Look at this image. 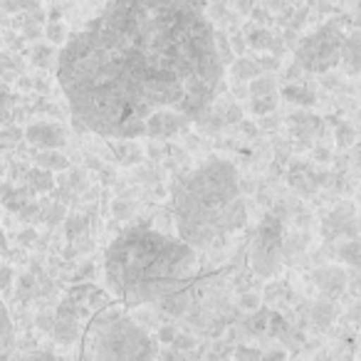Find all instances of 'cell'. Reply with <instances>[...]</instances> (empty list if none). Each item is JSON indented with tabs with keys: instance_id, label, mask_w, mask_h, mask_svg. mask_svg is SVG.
Returning <instances> with one entry per match:
<instances>
[{
	"instance_id": "obj_1",
	"label": "cell",
	"mask_w": 361,
	"mask_h": 361,
	"mask_svg": "<svg viewBox=\"0 0 361 361\" xmlns=\"http://www.w3.org/2000/svg\"><path fill=\"white\" fill-rule=\"evenodd\" d=\"M201 0H109L57 55L77 131L171 139L226 90Z\"/></svg>"
},
{
	"instance_id": "obj_2",
	"label": "cell",
	"mask_w": 361,
	"mask_h": 361,
	"mask_svg": "<svg viewBox=\"0 0 361 361\" xmlns=\"http://www.w3.org/2000/svg\"><path fill=\"white\" fill-rule=\"evenodd\" d=\"M201 260L178 235L149 226H129L104 252L109 292L126 307H151L169 317H186L196 305Z\"/></svg>"
},
{
	"instance_id": "obj_3",
	"label": "cell",
	"mask_w": 361,
	"mask_h": 361,
	"mask_svg": "<svg viewBox=\"0 0 361 361\" xmlns=\"http://www.w3.org/2000/svg\"><path fill=\"white\" fill-rule=\"evenodd\" d=\"M176 235L196 250L221 247L247 223L240 173L228 159H208L178 176L171 188Z\"/></svg>"
},
{
	"instance_id": "obj_4",
	"label": "cell",
	"mask_w": 361,
	"mask_h": 361,
	"mask_svg": "<svg viewBox=\"0 0 361 361\" xmlns=\"http://www.w3.org/2000/svg\"><path fill=\"white\" fill-rule=\"evenodd\" d=\"M159 346L141 322L119 307L104 310L92 324V361H156Z\"/></svg>"
},
{
	"instance_id": "obj_5",
	"label": "cell",
	"mask_w": 361,
	"mask_h": 361,
	"mask_svg": "<svg viewBox=\"0 0 361 361\" xmlns=\"http://www.w3.org/2000/svg\"><path fill=\"white\" fill-rule=\"evenodd\" d=\"M344 30L339 20H329L297 40L295 45V65L312 75H326L339 65Z\"/></svg>"
},
{
	"instance_id": "obj_6",
	"label": "cell",
	"mask_w": 361,
	"mask_h": 361,
	"mask_svg": "<svg viewBox=\"0 0 361 361\" xmlns=\"http://www.w3.org/2000/svg\"><path fill=\"white\" fill-rule=\"evenodd\" d=\"M285 211H267L257 226L255 235L250 240V267L257 277L270 280L282 270V245H285Z\"/></svg>"
},
{
	"instance_id": "obj_7",
	"label": "cell",
	"mask_w": 361,
	"mask_h": 361,
	"mask_svg": "<svg viewBox=\"0 0 361 361\" xmlns=\"http://www.w3.org/2000/svg\"><path fill=\"white\" fill-rule=\"evenodd\" d=\"M356 208L351 201H344L322 221V238L326 243L344 240V238H356Z\"/></svg>"
},
{
	"instance_id": "obj_8",
	"label": "cell",
	"mask_w": 361,
	"mask_h": 361,
	"mask_svg": "<svg viewBox=\"0 0 361 361\" xmlns=\"http://www.w3.org/2000/svg\"><path fill=\"white\" fill-rule=\"evenodd\" d=\"M23 139L30 141L35 149H62L67 144V131L57 121H32L23 131Z\"/></svg>"
},
{
	"instance_id": "obj_9",
	"label": "cell",
	"mask_w": 361,
	"mask_h": 361,
	"mask_svg": "<svg viewBox=\"0 0 361 361\" xmlns=\"http://www.w3.org/2000/svg\"><path fill=\"white\" fill-rule=\"evenodd\" d=\"M312 285L319 290L322 297L326 300H336V297L344 295L346 285H349V277H346V270L339 265H322L312 272Z\"/></svg>"
},
{
	"instance_id": "obj_10",
	"label": "cell",
	"mask_w": 361,
	"mask_h": 361,
	"mask_svg": "<svg viewBox=\"0 0 361 361\" xmlns=\"http://www.w3.org/2000/svg\"><path fill=\"white\" fill-rule=\"evenodd\" d=\"M339 62H341V70H344L349 77L359 75V70H361V35L356 30L351 32V35H346L344 42H341Z\"/></svg>"
},
{
	"instance_id": "obj_11",
	"label": "cell",
	"mask_w": 361,
	"mask_h": 361,
	"mask_svg": "<svg viewBox=\"0 0 361 361\" xmlns=\"http://www.w3.org/2000/svg\"><path fill=\"white\" fill-rule=\"evenodd\" d=\"M280 94L282 99H287L295 106H302V109H310V106L317 104V92L310 85H302V82H287Z\"/></svg>"
},
{
	"instance_id": "obj_12",
	"label": "cell",
	"mask_w": 361,
	"mask_h": 361,
	"mask_svg": "<svg viewBox=\"0 0 361 361\" xmlns=\"http://www.w3.org/2000/svg\"><path fill=\"white\" fill-rule=\"evenodd\" d=\"M336 317H339V307L334 305V300H326V297L324 300H317L310 310V322L322 331L329 329L336 322Z\"/></svg>"
},
{
	"instance_id": "obj_13",
	"label": "cell",
	"mask_w": 361,
	"mask_h": 361,
	"mask_svg": "<svg viewBox=\"0 0 361 361\" xmlns=\"http://www.w3.org/2000/svg\"><path fill=\"white\" fill-rule=\"evenodd\" d=\"M35 164L40 166V169L50 171V173L70 171V159H67L60 149H37L35 151Z\"/></svg>"
},
{
	"instance_id": "obj_14",
	"label": "cell",
	"mask_w": 361,
	"mask_h": 361,
	"mask_svg": "<svg viewBox=\"0 0 361 361\" xmlns=\"http://www.w3.org/2000/svg\"><path fill=\"white\" fill-rule=\"evenodd\" d=\"M245 42H247V47H252V50H257V52H270L272 42H275V35H272L270 27L252 25V27H247V32H245Z\"/></svg>"
},
{
	"instance_id": "obj_15",
	"label": "cell",
	"mask_w": 361,
	"mask_h": 361,
	"mask_svg": "<svg viewBox=\"0 0 361 361\" xmlns=\"http://www.w3.org/2000/svg\"><path fill=\"white\" fill-rule=\"evenodd\" d=\"M228 67H231V75L235 82H250L252 77H257L262 72L255 65V60H250V57H235Z\"/></svg>"
},
{
	"instance_id": "obj_16",
	"label": "cell",
	"mask_w": 361,
	"mask_h": 361,
	"mask_svg": "<svg viewBox=\"0 0 361 361\" xmlns=\"http://www.w3.org/2000/svg\"><path fill=\"white\" fill-rule=\"evenodd\" d=\"M27 183H30L35 191H40V193H45V191H52L55 188V178H52V173L50 171H45V169H40V166H35V169H30L27 171Z\"/></svg>"
},
{
	"instance_id": "obj_17",
	"label": "cell",
	"mask_w": 361,
	"mask_h": 361,
	"mask_svg": "<svg viewBox=\"0 0 361 361\" xmlns=\"http://www.w3.org/2000/svg\"><path fill=\"white\" fill-rule=\"evenodd\" d=\"M277 92V80L272 75H257L250 80V85H247V94L250 97H262V94H275Z\"/></svg>"
},
{
	"instance_id": "obj_18",
	"label": "cell",
	"mask_w": 361,
	"mask_h": 361,
	"mask_svg": "<svg viewBox=\"0 0 361 361\" xmlns=\"http://www.w3.org/2000/svg\"><path fill=\"white\" fill-rule=\"evenodd\" d=\"M277 104H280V94H262V97H252L250 99V111L255 116H265V114H275Z\"/></svg>"
},
{
	"instance_id": "obj_19",
	"label": "cell",
	"mask_w": 361,
	"mask_h": 361,
	"mask_svg": "<svg viewBox=\"0 0 361 361\" xmlns=\"http://www.w3.org/2000/svg\"><path fill=\"white\" fill-rule=\"evenodd\" d=\"M213 45H216V55H218V60L223 62V67H228L235 60V52H233L231 40H228L226 32H221V30L213 32Z\"/></svg>"
},
{
	"instance_id": "obj_20",
	"label": "cell",
	"mask_w": 361,
	"mask_h": 361,
	"mask_svg": "<svg viewBox=\"0 0 361 361\" xmlns=\"http://www.w3.org/2000/svg\"><path fill=\"white\" fill-rule=\"evenodd\" d=\"M30 60H32V65H35V67L47 70L52 62H57L55 45H35V47H32V52H30Z\"/></svg>"
},
{
	"instance_id": "obj_21",
	"label": "cell",
	"mask_w": 361,
	"mask_h": 361,
	"mask_svg": "<svg viewBox=\"0 0 361 361\" xmlns=\"http://www.w3.org/2000/svg\"><path fill=\"white\" fill-rule=\"evenodd\" d=\"M336 257H339L344 265L356 267L359 265V240H356V238H349L346 243H341V245L336 247Z\"/></svg>"
},
{
	"instance_id": "obj_22",
	"label": "cell",
	"mask_w": 361,
	"mask_h": 361,
	"mask_svg": "<svg viewBox=\"0 0 361 361\" xmlns=\"http://www.w3.org/2000/svg\"><path fill=\"white\" fill-rule=\"evenodd\" d=\"M334 141H336V146H339L341 151L351 149V146L356 144V129L349 124V121H341V124L334 129Z\"/></svg>"
},
{
	"instance_id": "obj_23",
	"label": "cell",
	"mask_w": 361,
	"mask_h": 361,
	"mask_svg": "<svg viewBox=\"0 0 361 361\" xmlns=\"http://www.w3.org/2000/svg\"><path fill=\"white\" fill-rule=\"evenodd\" d=\"M67 211L62 203H50V206H40V221H45L47 226H60L62 221H65Z\"/></svg>"
},
{
	"instance_id": "obj_24",
	"label": "cell",
	"mask_w": 361,
	"mask_h": 361,
	"mask_svg": "<svg viewBox=\"0 0 361 361\" xmlns=\"http://www.w3.org/2000/svg\"><path fill=\"white\" fill-rule=\"evenodd\" d=\"M42 35L47 37V42H50V45H65V40H67V27H65V23L50 20L45 27H42Z\"/></svg>"
},
{
	"instance_id": "obj_25",
	"label": "cell",
	"mask_w": 361,
	"mask_h": 361,
	"mask_svg": "<svg viewBox=\"0 0 361 361\" xmlns=\"http://www.w3.org/2000/svg\"><path fill=\"white\" fill-rule=\"evenodd\" d=\"M267 319H270V312L255 310L250 319L245 322V329L250 331V334H262V331H267Z\"/></svg>"
},
{
	"instance_id": "obj_26",
	"label": "cell",
	"mask_w": 361,
	"mask_h": 361,
	"mask_svg": "<svg viewBox=\"0 0 361 361\" xmlns=\"http://www.w3.org/2000/svg\"><path fill=\"white\" fill-rule=\"evenodd\" d=\"M40 0H0V6L6 13H27L35 11Z\"/></svg>"
},
{
	"instance_id": "obj_27",
	"label": "cell",
	"mask_w": 361,
	"mask_h": 361,
	"mask_svg": "<svg viewBox=\"0 0 361 361\" xmlns=\"http://www.w3.org/2000/svg\"><path fill=\"white\" fill-rule=\"evenodd\" d=\"M223 116V124H240L243 121V106L238 104V102H231L228 106H223V109H218Z\"/></svg>"
},
{
	"instance_id": "obj_28",
	"label": "cell",
	"mask_w": 361,
	"mask_h": 361,
	"mask_svg": "<svg viewBox=\"0 0 361 361\" xmlns=\"http://www.w3.org/2000/svg\"><path fill=\"white\" fill-rule=\"evenodd\" d=\"M87 231V218L85 216H70L67 218V226H65V233L70 240H75L77 235H82V233Z\"/></svg>"
},
{
	"instance_id": "obj_29",
	"label": "cell",
	"mask_w": 361,
	"mask_h": 361,
	"mask_svg": "<svg viewBox=\"0 0 361 361\" xmlns=\"http://www.w3.org/2000/svg\"><path fill=\"white\" fill-rule=\"evenodd\" d=\"M169 346H173V349H178V351H186V354H191V351H196L198 349V339L196 336H191V334H176V339L171 341Z\"/></svg>"
},
{
	"instance_id": "obj_30",
	"label": "cell",
	"mask_w": 361,
	"mask_h": 361,
	"mask_svg": "<svg viewBox=\"0 0 361 361\" xmlns=\"http://www.w3.org/2000/svg\"><path fill=\"white\" fill-rule=\"evenodd\" d=\"M16 285V270L11 265H0V295H8Z\"/></svg>"
},
{
	"instance_id": "obj_31",
	"label": "cell",
	"mask_w": 361,
	"mask_h": 361,
	"mask_svg": "<svg viewBox=\"0 0 361 361\" xmlns=\"http://www.w3.org/2000/svg\"><path fill=\"white\" fill-rule=\"evenodd\" d=\"M35 277L30 275V272H25V275L18 280V292H20V300H30L32 295H35Z\"/></svg>"
},
{
	"instance_id": "obj_32",
	"label": "cell",
	"mask_w": 361,
	"mask_h": 361,
	"mask_svg": "<svg viewBox=\"0 0 361 361\" xmlns=\"http://www.w3.org/2000/svg\"><path fill=\"white\" fill-rule=\"evenodd\" d=\"M235 359L238 361H260V356H262V349H257V346H245V344H240V346H235Z\"/></svg>"
},
{
	"instance_id": "obj_33",
	"label": "cell",
	"mask_w": 361,
	"mask_h": 361,
	"mask_svg": "<svg viewBox=\"0 0 361 361\" xmlns=\"http://www.w3.org/2000/svg\"><path fill=\"white\" fill-rule=\"evenodd\" d=\"M18 216H20V221H25V223L37 221V216H40V203H35V201H25L20 208H18Z\"/></svg>"
},
{
	"instance_id": "obj_34",
	"label": "cell",
	"mask_w": 361,
	"mask_h": 361,
	"mask_svg": "<svg viewBox=\"0 0 361 361\" xmlns=\"http://www.w3.org/2000/svg\"><path fill=\"white\" fill-rule=\"evenodd\" d=\"M156 361H191V359H188L186 351H178V349H173V346H166V349H161L159 354H156Z\"/></svg>"
},
{
	"instance_id": "obj_35",
	"label": "cell",
	"mask_w": 361,
	"mask_h": 361,
	"mask_svg": "<svg viewBox=\"0 0 361 361\" xmlns=\"http://www.w3.org/2000/svg\"><path fill=\"white\" fill-rule=\"evenodd\" d=\"M23 139V129L20 126H13V124H6V129L0 131V144H16V141Z\"/></svg>"
},
{
	"instance_id": "obj_36",
	"label": "cell",
	"mask_w": 361,
	"mask_h": 361,
	"mask_svg": "<svg viewBox=\"0 0 361 361\" xmlns=\"http://www.w3.org/2000/svg\"><path fill=\"white\" fill-rule=\"evenodd\" d=\"M262 305V297L255 295V292H245V295H240V310L243 312H255L260 310Z\"/></svg>"
},
{
	"instance_id": "obj_37",
	"label": "cell",
	"mask_w": 361,
	"mask_h": 361,
	"mask_svg": "<svg viewBox=\"0 0 361 361\" xmlns=\"http://www.w3.org/2000/svg\"><path fill=\"white\" fill-rule=\"evenodd\" d=\"M176 334H178V329H176L173 324H164V326H159V331H156V339H159L161 344L169 346L171 341L176 339Z\"/></svg>"
},
{
	"instance_id": "obj_38",
	"label": "cell",
	"mask_w": 361,
	"mask_h": 361,
	"mask_svg": "<svg viewBox=\"0 0 361 361\" xmlns=\"http://www.w3.org/2000/svg\"><path fill=\"white\" fill-rule=\"evenodd\" d=\"M255 65L260 67V70L275 72V70H280V57H275V55H262V57H257V60H255Z\"/></svg>"
},
{
	"instance_id": "obj_39",
	"label": "cell",
	"mask_w": 361,
	"mask_h": 361,
	"mask_svg": "<svg viewBox=\"0 0 361 361\" xmlns=\"http://www.w3.org/2000/svg\"><path fill=\"white\" fill-rule=\"evenodd\" d=\"M131 213H134V203H129V201H116L114 203V218H129Z\"/></svg>"
},
{
	"instance_id": "obj_40",
	"label": "cell",
	"mask_w": 361,
	"mask_h": 361,
	"mask_svg": "<svg viewBox=\"0 0 361 361\" xmlns=\"http://www.w3.org/2000/svg\"><path fill=\"white\" fill-rule=\"evenodd\" d=\"M312 159H314L317 164H329V161H331V151L326 149V146L317 144L314 149H312Z\"/></svg>"
},
{
	"instance_id": "obj_41",
	"label": "cell",
	"mask_w": 361,
	"mask_h": 361,
	"mask_svg": "<svg viewBox=\"0 0 361 361\" xmlns=\"http://www.w3.org/2000/svg\"><path fill=\"white\" fill-rule=\"evenodd\" d=\"M228 40H231V47H233V52H235V57H238V55H243V50L247 47L245 35H243V32H235V35L228 37Z\"/></svg>"
},
{
	"instance_id": "obj_42",
	"label": "cell",
	"mask_w": 361,
	"mask_h": 361,
	"mask_svg": "<svg viewBox=\"0 0 361 361\" xmlns=\"http://www.w3.org/2000/svg\"><path fill=\"white\" fill-rule=\"evenodd\" d=\"M260 361H287L285 349H270V351H262Z\"/></svg>"
},
{
	"instance_id": "obj_43",
	"label": "cell",
	"mask_w": 361,
	"mask_h": 361,
	"mask_svg": "<svg viewBox=\"0 0 361 361\" xmlns=\"http://www.w3.org/2000/svg\"><path fill=\"white\" fill-rule=\"evenodd\" d=\"M52 322H55L52 312H42V314L37 317V326H40L42 331H52Z\"/></svg>"
},
{
	"instance_id": "obj_44",
	"label": "cell",
	"mask_w": 361,
	"mask_h": 361,
	"mask_svg": "<svg viewBox=\"0 0 361 361\" xmlns=\"http://www.w3.org/2000/svg\"><path fill=\"white\" fill-rule=\"evenodd\" d=\"M280 295H282L280 282H270V285H267V290H265V302H272L275 297H280Z\"/></svg>"
},
{
	"instance_id": "obj_45",
	"label": "cell",
	"mask_w": 361,
	"mask_h": 361,
	"mask_svg": "<svg viewBox=\"0 0 361 361\" xmlns=\"http://www.w3.org/2000/svg\"><path fill=\"white\" fill-rule=\"evenodd\" d=\"M25 361H62V359H60V356H55V354H50V351H40V354L27 356Z\"/></svg>"
},
{
	"instance_id": "obj_46",
	"label": "cell",
	"mask_w": 361,
	"mask_h": 361,
	"mask_svg": "<svg viewBox=\"0 0 361 361\" xmlns=\"http://www.w3.org/2000/svg\"><path fill=\"white\" fill-rule=\"evenodd\" d=\"M146 154H149L151 159H156V161L164 159V149H161L159 144H149V149H146Z\"/></svg>"
},
{
	"instance_id": "obj_47",
	"label": "cell",
	"mask_w": 361,
	"mask_h": 361,
	"mask_svg": "<svg viewBox=\"0 0 361 361\" xmlns=\"http://www.w3.org/2000/svg\"><path fill=\"white\" fill-rule=\"evenodd\" d=\"M240 126H243V131H245L247 136H255V134H257V129H255V124H252V121H245V119H243V121H240Z\"/></svg>"
},
{
	"instance_id": "obj_48",
	"label": "cell",
	"mask_w": 361,
	"mask_h": 361,
	"mask_svg": "<svg viewBox=\"0 0 361 361\" xmlns=\"http://www.w3.org/2000/svg\"><path fill=\"white\" fill-rule=\"evenodd\" d=\"M252 8H255L252 6V0H238V11L240 13H250Z\"/></svg>"
},
{
	"instance_id": "obj_49",
	"label": "cell",
	"mask_w": 361,
	"mask_h": 361,
	"mask_svg": "<svg viewBox=\"0 0 361 361\" xmlns=\"http://www.w3.org/2000/svg\"><path fill=\"white\" fill-rule=\"evenodd\" d=\"M233 94H235L238 99H240V97H247V87H240V85H238L235 90H233Z\"/></svg>"
},
{
	"instance_id": "obj_50",
	"label": "cell",
	"mask_w": 361,
	"mask_h": 361,
	"mask_svg": "<svg viewBox=\"0 0 361 361\" xmlns=\"http://www.w3.org/2000/svg\"><path fill=\"white\" fill-rule=\"evenodd\" d=\"M6 188H8V186H6V183H0V198L6 196Z\"/></svg>"
},
{
	"instance_id": "obj_51",
	"label": "cell",
	"mask_w": 361,
	"mask_h": 361,
	"mask_svg": "<svg viewBox=\"0 0 361 361\" xmlns=\"http://www.w3.org/2000/svg\"><path fill=\"white\" fill-rule=\"evenodd\" d=\"M0 42H3V32H0Z\"/></svg>"
},
{
	"instance_id": "obj_52",
	"label": "cell",
	"mask_w": 361,
	"mask_h": 361,
	"mask_svg": "<svg viewBox=\"0 0 361 361\" xmlns=\"http://www.w3.org/2000/svg\"><path fill=\"white\" fill-rule=\"evenodd\" d=\"M0 151H3V144H0Z\"/></svg>"
}]
</instances>
